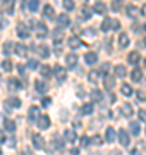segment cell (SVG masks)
<instances>
[{
  "instance_id": "6da1fadb",
  "label": "cell",
  "mask_w": 146,
  "mask_h": 155,
  "mask_svg": "<svg viewBox=\"0 0 146 155\" xmlns=\"http://www.w3.org/2000/svg\"><path fill=\"white\" fill-rule=\"evenodd\" d=\"M52 74H55V78H57V81H64L65 78H67V69L65 67H62V66H55L53 69H52Z\"/></svg>"
},
{
  "instance_id": "7a4b0ae2",
  "label": "cell",
  "mask_w": 146,
  "mask_h": 155,
  "mask_svg": "<svg viewBox=\"0 0 146 155\" xmlns=\"http://www.w3.org/2000/svg\"><path fill=\"white\" fill-rule=\"evenodd\" d=\"M14 5H16V0H4L2 2V11L5 12L7 16L14 14Z\"/></svg>"
},
{
  "instance_id": "3957f363",
  "label": "cell",
  "mask_w": 146,
  "mask_h": 155,
  "mask_svg": "<svg viewBox=\"0 0 146 155\" xmlns=\"http://www.w3.org/2000/svg\"><path fill=\"white\" fill-rule=\"evenodd\" d=\"M33 147L36 150H43L45 148V140H43V136L41 134H33Z\"/></svg>"
},
{
  "instance_id": "277c9868",
  "label": "cell",
  "mask_w": 146,
  "mask_h": 155,
  "mask_svg": "<svg viewBox=\"0 0 146 155\" xmlns=\"http://www.w3.org/2000/svg\"><path fill=\"white\" fill-rule=\"evenodd\" d=\"M65 64H67L65 69H76V66H78V55H76V54H67Z\"/></svg>"
},
{
  "instance_id": "5b68a950",
  "label": "cell",
  "mask_w": 146,
  "mask_h": 155,
  "mask_svg": "<svg viewBox=\"0 0 146 155\" xmlns=\"http://www.w3.org/2000/svg\"><path fill=\"white\" fill-rule=\"evenodd\" d=\"M17 36H19V38H29V29L26 28V24H24V22H19V24H17Z\"/></svg>"
},
{
  "instance_id": "8992f818",
  "label": "cell",
  "mask_w": 146,
  "mask_h": 155,
  "mask_svg": "<svg viewBox=\"0 0 146 155\" xmlns=\"http://www.w3.org/2000/svg\"><path fill=\"white\" fill-rule=\"evenodd\" d=\"M36 124H38L40 129H48L50 127V117L48 116H41L36 119Z\"/></svg>"
},
{
  "instance_id": "52a82bcc",
  "label": "cell",
  "mask_w": 146,
  "mask_h": 155,
  "mask_svg": "<svg viewBox=\"0 0 146 155\" xmlns=\"http://www.w3.org/2000/svg\"><path fill=\"white\" fill-rule=\"evenodd\" d=\"M120 114H122L124 117H131L134 114V109H132L131 104H122V105H120Z\"/></svg>"
},
{
  "instance_id": "ba28073f",
  "label": "cell",
  "mask_w": 146,
  "mask_h": 155,
  "mask_svg": "<svg viewBox=\"0 0 146 155\" xmlns=\"http://www.w3.org/2000/svg\"><path fill=\"white\" fill-rule=\"evenodd\" d=\"M34 28H36V35H38V38H46V36H48V29H46V26L43 24V22L36 24Z\"/></svg>"
},
{
  "instance_id": "9c48e42d",
  "label": "cell",
  "mask_w": 146,
  "mask_h": 155,
  "mask_svg": "<svg viewBox=\"0 0 146 155\" xmlns=\"http://www.w3.org/2000/svg\"><path fill=\"white\" fill-rule=\"evenodd\" d=\"M119 141H120V145L122 147H129V134H127V131H124V129H120L119 131Z\"/></svg>"
},
{
  "instance_id": "30bf717a",
  "label": "cell",
  "mask_w": 146,
  "mask_h": 155,
  "mask_svg": "<svg viewBox=\"0 0 146 155\" xmlns=\"http://www.w3.org/2000/svg\"><path fill=\"white\" fill-rule=\"evenodd\" d=\"M67 45H69V48H79V47H81V38H79V36H69V40H67Z\"/></svg>"
},
{
  "instance_id": "8fae6325",
  "label": "cell",
  "mask_w": 146,
  "mask_h": 155,
  "mask_svg": "<svg viewBox=\"0 0 146 155\" xmlns=\"http://www.w3.org/2000/svg\"><path fill=\"white\" fill-rule=\"evenodd\" d=\"M28 116H29V121H36L40 117V107L38 105H31L28 110Z\"/></svg>"
},
{
  "instance_id": "7c38bea8",
  "label": "cell",
  "mask_w": 146,
  "mask_h": 155,
  "mask_svg": "<svg viewBox=\"0 0 146 155\" xmlns=\"http://www.w3.org/2000/svg\"><path fill=\"white\" fill-rule=\"evenodd\" d=\"M52 147H55V150H59V152L64 150V141H62V138L59 134H53V138H52Z\"/></svg>"
},
{
  "instance_id": "4fadbf2b",
  "label": "cell",
  "mask_w": 146,
  "mask_h": 155,
  "mask_svg": "<svg viewBox=\"0 0 146 155\" xmlns=\"http://www.w3.org/2000/svg\"><path fill=\"white\" fill-rule=\"evenodd\" d=\"M64 140H65V141H69V143H74V141L78 140L76 131H74V129H65V131H64Z\"/></svg>"
},
{
  "instance_id": "5bb4252c",
  "label": "cell",
  "mask_w": 146,
  "mask_h": 155,
  "mask_svg": "<svg viewBox=\"0 0 146 155\" xmlns=\"http://www.w3.org/2000/svg\"><path fill=\"white\" fill-rule=\"evenodd\" d=\"M84 62L90 64V66H95L96 62H98V55H96L95 52H88V54L84 55Z\"/></svg>"
},
{
  "instance_id": "9a60e30c",
  "label": "cell",
  "mask_w": 146,
  "mask_h": 155,
  "mask_svg": "<svg viewBox=\"0 0 146 155\" xmlns=\"http://www.w3.org/2000/svg\"><path fill=\"white\" fill-rule=\"evenodd\" d=\"M57 21H59V26H60V28H67V26H71V19L67 17V14H60V16L57 17Z\"/></svg>"
},
{
  "instance_id": "2e32d148",
  "label": "cell",
  "mask_w": 146,
  "mask_h": 155,
  "mask_svg": "<svg viewBox=\"0 0 146 155\" xmlns=\"http://www.w3.org/2000/svg\"><path fill=\"white\" fill-rule=\"evenodd\" d=\"M129 43H131V40H129V36H127L125 33L119 35V47H120V48H127Z\"/></svg>"
},
{
  "instance_id": "e0dca14e",
  "label": "cell",
  "mask_w": 146,
  "mask_h": 155,
  "mask_svg": "<svg viewBox=\"0 0 146 155\" xmlns=\"http://www.w3.org/2000/svg\"><path fill=\"white\" fill-rule=\"evenodd\" d=\"M14 48H16V54L19 57H26V55H28V48H26V45L17 43V45H14Z\"/></svg>"
},
{
  "instance_id": "ac0fdd59",
  "label": "cell",
  "mask_w": 146,
  "mask_h": 155,
  "mask_svg": "<svg viewBox=\"0 0 146 155\" xmlns=\"http://www.w3.org/2000/svg\"><path fill=\"white\" fill-rule=\"evenodd\" d=\"M40 74H41V78H50L52 76V67L46 66V64L40 66Z\"/></svg>"
},
{
  "instance_id": "d6986e66",
  "label": "cell",
  "mask_w": 146,
  "mask_h": 155,
  "mask_svg": "<svg viewBox=\"0 0 146 155\" xmlns=\"http://www.w3.org/2000/svg\"><path fill=\"white\" fill-rule=\"evenodd\" d=\"M110 29H113V19L107 17L105 21L101 22V31H110Z\"/></svg>"
},
{
  "instance_id": "ffe728a7",
  "label": "cell",
  "mask_w": 146,
  "mask_h": 155,
  "mask_svg": "<svg viewBox=\"0 0 146 155\" xmlns=\"http://www.w3.org/2000/svg\"><path fill=\"white\" fill-rule=\"evenodd\" d=\"M93 110H95V105H93V104H86V105H83L81 107V114H83V116H90V114H93Z\"/></svg>"
},
{
  "instance_id": "44dd1931",
  "label": "cell",
  "mask_w": 146,
  "mask_h": 155,
  "mask_svg": "<svg viewBox=\"0 0 146 155\" xmlns=\"http://www.w3.org/2000/svg\"><path fill=\"white\" fill-rule=\"evenodd\" d=\"M36 52H38L43 59H48V57H50V50H48V47H46V45H40Z\"/></svg>"
},
{
  "instance_id": "7402d4cb",
  "label": "cell",
  "mask_w": 146,
  "mask_h": 155,
  "mask_svg": "<svg viewBox=\"0 0 146 155\" xmlns=\"http://www.w3.org/2000/svg\"><path fill=\"white\" fill-rule=\"evenodd\" d=\"M127 61H129V64H138V62L141 61V55H139V52H131L129 57H127Z\"/></svg>"
},
{
  "instance_id": "603a6c76",
  "label": "cell",
  "mask_w": 146,
  "mask_h": 155,
  "mask_svg": "<svg viewBox=\"0 0 146 155\" xmlns=\"http://www.w3.org/2000/svg\"><path fill=\"white\" fill-rule=\"evenodd\" d=\"M43 16L48 17V19H53V17H55V11H53V7H52V5H45V7H43Z\"/></svg>"
},
{
  "instance_id": "cb8c5ba5",
  "label": "cell",
  "mask_w": 146,
  "mask_h": 155,
  "mask_svg": "<svg viewBox=\"0 0 146 155\" xmlns=\"http://www.w3.org/2000/svg\"><path fill=\"white\" fill-rule=\"evenodd\" d=\"M4 126L9 133H14L16 131V122L12 121V119H4Z\"/></svg>"
},
{
  "instance_id": "d4e9b609",
  "label": "cell",
  "mask_w": 146,
  "mask_h": 155,
  "mask_svg": "<svg viewBox=\"0 0 146 155\" xmlns=\"http://www.w3.org/2000/svg\"><path fill=\"white\" fill-rule=\"evenodd\" d=\"M105 140H107L108 143H112L113 140H115V129H113V127H107V131H105Z\"/></svg>"
},
{
  "instance_id": "484cf974",
  "label": "cell",
  "mask_w": 146,
  "mask_h": 155,
  "mask_svg": "<svg viewBox=\"0 0 146 155\" xmlns=\"http://www.w3.org/2000/svg\"><path fill=\"white\" fill-rule=\"evenodd\" d=\"M131 79L136 81V83H139L141 79H143V72H141V69H134V71L131 72Z\"/></svg>"
},
{
  "instance_id": "4316f807",
  "label": "cell",
  "mask_w": 146,
  "mask_h": 155,
  "mask_svg": "<svg viewBox=\"0 0 146 155\" xmlns=\"http://www.w3.org/2000/svg\"><path fill=\"white\" fill-rule=\"evenodd\" d=\"M9 88H11V91H17V90L21 88V83L17 81L16 78H11L9 79Z\"/></svg>"
},
{
  "instance_id": "83f0119b",
  "label": "cell",
  "mask_w": 146,
  "mask_h": 155,
  "mask_svg": "<svg viewBox=\"0 0 146 155\" xmlns=\"http://www.w3.org/2000/svg\"><path fill=\"white\" fill-rule=\"evenodd\" d=\"M9 107H14V109H17V107H21V100L17 98V97H12V98H7L5 102Z\"/></svg>"
},
{
  "instance_id": "f1b7e54d",
  "label": "cell",
  "mask_w": 146,
  "mask_h": 155,
  "mask_svg": "<svg viewBox=\"0 0 146 155\" xmlns=\"http://www.w3.org/2000/svg\"><path fill=\"white\" fill-rule=\"evenodd\" d=\"M12 50H14V43H12V41H5L4 47H2V52H4L5 55H11Z\"/></svg>"
},
{
  "instance_id": "f546056e",
  "label": "cell",
  "mask_w": 146,
  "mask_h": 155,
  "mask_svg": "<svg viewBox=\"0 0 146 155\" xmlns=\"http://www.w3.org/2000/svg\"><path fill=\"white\" fill-rule=\"evenodd\" d=\"M129 129H131V134H134V136H138V134L141 133V126L138 124V122H134V121L129 124Z\"/></svg>"
},
{
  "instance_id": "4dcf8cb0",
  "label": "cell",
  "mask_w": 146,
  "mask_h": 155,
  "mask_svg": "<svg viewBox=\"0 0 146 155\" xmlns=\"http://www.w3.org/2000/svg\"><path fill=\"white\" fill-rule=\"evenodd\" d=\"M52 38H53V41H55V43H60L62 40H64V33H62V29H55Z\"/></svg>"
},
{
  "instance_id": "1f68e13d",
  "label": "cell",
  "mask_w": 146,
  "mask_h": 155,
  "mask_svg": "<svg viewBox=\"0 0 146 155\" xmlns=\"http://www.w3.org/2000/svg\"><path fill=\"white\" fill-rule=\"evenodd\" d=\"M93 11H95L96 14H103V12L107 11V5H105V4H101V2H98V4H95Z\"/></svg>"
},
{
  "instance_id": "d6a6232c",
  "label": "cell",
  "mask_w": 146,
  "mask_h": 155,
  "mask_svg": "<svg viewBox=\"0 0 146 155\" xmlns=\"http://www.w3.org/2000/svg\"><path fill=\"white\" fill-rule=\"evenodd\" d=\"M36 90H38L40 93H45L46 90H48V84H46L45 81H40L38 79V81H36Z\"/></svg>"
},
{
  "instance_id": "836d02e7",
  "label": "cell",
  "mask_w": 146,
  "mask_h": 155,
  "mask_svg": "<svg viewBox=\"0 0 146 155\" xmlns=\"http://www.w3.org/2000/svg\"><path fill=\"white\" fill-rule=\"evenodd\" d=\"M113 84H115V79H113L112 76H108V74H107V76H105V88H107V90H112Z\"/></svg>"
},
{
  "instance_id": "e575fe53",
  "label": "cell",
  "mask_w": 146,
  "mask_h": 155,
  "mask_svg": "<svg viewBox=\"0 0 146 155\" xmlns=\"http://www.w3.org/2000/svg\"><path fill=\"white\" fill-rule=\"evenodd\" d=\"M38 7H40V0H29V4H28V7H26V9L36 12V11H38Z\"/></svg>"
},
{
  "instance_id": "d590c367",
  "label": "cell",
  "mask_w": 146,
  "mask_h": 155,
  "mask_svg": "<svg viewBox=\"0 0 146 155\" xmlns=\"http://www.w3.org/2000/svg\"><path fill=\"white\" fill-rule=\"evenodd\" d=\"M125 67L124 66H115V78H124L125 76Z\"/></svg>"
},
{
  "instance_id": "8d00e7d4",
  "label": "cell",
  "mask_w": 146,
  "mask_h": 155,
  "mask_svg": "<svg viewBox=\"0 0 146 155\" xmlns=\"http://www.w3.org/2000/svg\"><path fill=\"white\" fill-rule=\"evenodd\" d=\"M83 35H84V36H88V38H95V36H96V29L95 28H88V29H84V31H83Z\"/></svg>"
},
{
  "instance_id": "74e56055",
  "label": "cell",
  "mask_w": 146,
  "mask_h": 155,
  "mask_svg": "<svg viewBox=\"0 0 146 155\" xmlns=\"http://www.w3.org/2000/svg\"><path fill=\"white\" fill-rule=\"evenodd\" d=\"M91 98L96 100V102H100V100L103 98V95H101L100 90H93V91H91Z\"/></svg>"
},
{
  "instance_id": "f35d334b",
  "label": "cell",
  "mask_w": 146,
  "mask_h": 155,
  "mask_svg": "<svg viewBox=\"0 0 146 155\" xmlns=\"http://www.w3.org/2000/svg\"><path fill=\"white\" fill-rule=\"evenodd\" d=\"M122 95H125V97H131L132 95V88H131L129 84H122Z\"/></svg>"
},
{
  "instance_id": "ab89813d",
  "label": "cell",
  "mask_w": 146,
  "mask_h": 155,
  "mask_svg": "<svg viewBox=\"0 0 146 155\" xmlns=\"http://www.w3.org/2000/svg\"><path fill=\"white\" fill-rule=\"evenodd\" d=\"M127 14H129L131 17H136L139 12H138V9H136L134 5H129V7H127Z\"/></svg>"
},
{
  "instance_id": "60d3db41",
  "label": "cell",
  "mask_w": 146,
  "mask_h": 155,
  "mask_svg": "<svg viewBox=\"0 0 146 155\" xmlns=\"http://www.w3.org/2000/svg\"><path fill=\"white\" fill-rule=\"evenodd\" d=\"M90 16H91V9L90 7H83V14H81V17H83V19H88Z\"/></svg>"
},
{
  "instance_id": "b9f144b4",
  "label": "cell",
  "mask_w": 146,
  "mask_h": 155,
  "mask_svg": "<svg viewBox=\"0 0 146 155\" xmlns=\"http://www.w3.org/2000/svg\"><path fill=\"white\" fill-rule=\"evenodd\" d=\"M2 69H4V71H12V62L11 61H4L2 62Z\"/></svg>"
},
{
  "instance_id": "7bdbcfd3",
  "label": "cell",
  "mask_w": 146,
  "mask_h": 155,
  "mask_svg": "<svg viewBox=\"0 0 146 155\" xmlns=\"http://www.w3.org/2000/svg\"><path fill=\"white\" fill-rule=\"evenodd\" d=\"M64 7H65L67 11H74V2L72 0H64Z\"/></svg>"
},
{
  "instance_id": "ee69618b",
  "label": "cell",
  "mask_w": 146,
  "mask_h": 155,
  "mask_svg": "<svg viewBox=\"0 0 146 155\" xmlns=\"http://www.w3.org/2000/svg\"><path fill=\"white\" fill-rule=\"evenodd\" d=\"M90 143L96 145V147H100V145H101V138H100V136H93V138L90 140Z\"/></svg>"
},
{
  "instance_id": "f6af8a7d",
  "label": "cell",
  "mask_w": 146,
  "mask_h": 155,
  "mask_svg": "<svg viewBox=\"0 0 146 155\" xmlns=\"http://www.w3.org/2000/svg\"><path fill=\"white\" fill-rule=\"evenodd\" d=\"M79 143H81V147H88L90 145V138L88 136H83V138L79 140Z\"/></svg>"
},
{
  "instance_id": "bcb514c9",
  "label": "cell",
  "mask_w": 146,
  "mask_h": 155,
  "mask_svg": "<svg viewBox=\"0 0 146 155\" xmlns=\"http://www.w3.org/2000/svg\"><path fill=\"white\" fill-rule=\"evenodd\" d=\"M96 79H98V72H96V71H91V72H90V81H91V83H95Z\"/></svg>"
},
{
  "instance_id": "7dc6e473",
  "label": "cell",
  "mask_w": 146,
  "mask_h": 155,
  "mask_svg": "<svg viewBox=\"0 0 146 155\" xmlns=\"http://www.w3.org/2000/svg\"><path fill=\"white\" fill-rule=\"evenodd\" d=\"M28 67L29 69H36L38 67V62L34 61V59H31V61H28Z\"/></svg>"
},
{
  "instance_id": "c3c4849f",
  "label": "cell",
  "mask_w": 146,
  "mask_h": 155,
  "mask_svg": "<svg viewBox=\"0 0 146 155\" xmlns=\"http://www.w3.org/2000/svg\"><path fill=\"white\" fill-rule=\"evenodd\" d=\"M112 11H120V0H113V4H112Z\"/></svg>"
},
{
  "instance_id": "681fc988",
  "label": "cell",
  "mask_w": 146,
  "mask_h": 155,
  "mask_svg": "<svg viewBox=\"0 0 146 155\" xmlns=\"http://www.w3.org/2000/svg\"><path fill=\"white\" fill-rule=\"evenodd\" d=\"M136 97H138V100H141V102H144V100H146V93H144V91H138Z\"/></svg>"
},
{
  "instance_id": "f907efd6",
  "label": "cell",
  "mask_w": 146,
  "mask_h": 155,
  "mask_svg": "<svg viewBox=\"0 0 146 155\" xmlns=\"http://www.w3.org/2000/svg\"><path fill=\"white\" fill-rule=\"evenodd\" d=\"M108 69H110V66H108V64H103V66H101V69H100V72H101V74H105V76H107Z\"/></svg>"
},
{
  "instance_id": "816d5d0a",
  "label": "cell",
  "mask_w": 146,
  "mask_h": 155,
  "mask_svg": "<svg viewBox=\"0 0 146 155\" xmlns=\"http://www.w3.org/2000/svg\"><path fill=\"white\" fill-rule=\"evenodd\" d=\"M41 104H43V107H48L52 104V98H48V97H45V98H43V102H41Z\"/></svg>"
},
{
  "instance_id": "f5cc1de1",
  "label": "cell",
  "mask_w": 146,
  "mask_h": 155,
  "mask_svg": "<svg viewBox=\"0 0 146 155\" xmlns=\"http://www.w3.org/2000/svg\"><path fill=\"white\" fill-rule=\"evenodd\" d=\"M17 69H19V72H21V76L24 78V74H26V69H24L23 64H19V66H17Z\"/></svg>"
},
{
  "instance_id": "db71d44e",
  "label": "cell",
  "mask_w": 146,
  "mask_h": 155,
  "mask_svg": "<svg viewBox=\"0 0 146 155\" xmlns=\"http://www.w3.org/2000/svg\"><path fill=\"white\" fill-rule=\"evenodd\" d=\"M119 28H120V22L117 19H113V29H119Z\"/></svg>"
},
{
  "instance_id": "11a10c76",
  "label": "cell",
  "mask_w": 146,
  "mask_h": 155,
  "mask_svg": "<svg viewBox=\"0 0 146 155\" xmlns=\"http://www.w3.org/2000/svg\"><path fill=\"white\" fill-rule=\"evenodd\" d=\"M2 141H5V134H4V131H0V143Z\"/></svg>"
},
{
  "instance_id": "9f6ffc18",
  "label": "cell",
  "mask_w": 146,
  "mask_h": 155,
  "mask_svg": "<svg viewBox=\"0 0 146 155\" xmlns=\"http://www.w3.org/2000/svg\"><path fill=\"white\" fill-rule=\"evenodd\" d=\"M139 117H141V121H144V119H146V112L141 110V112H139Z\"/></svg>"
},
{
  "instance_id": "6f0895ef",
  "label": "cell",
  "mask_w": 146,
  "mask_h": 155,
  "mask_svg": "<svg viewBox=\"0 0 146 155\" xmlns=\"http://www.w3.org/2000/svg\"><path fill=\"white\" fill-rule=\"evenodd\" d=\"M74 127H81V122H79V121H74Z\"/></svg>"
},
{
  "instance_id": "680465c9",
  "label": "cell",
  "mask_w": 146,
  "mask_h": 155,
  "mask_svg": "<svg viewBox=\"0 0 146 155\" xmlns=\"http://www.w3.org/2000/svg\"><path fill=\"white\" fill-rule=\"evenodd\" d=\"M26 2H29V0H23V5H24V9H26Z\"/></svg>"
},
{
  "instance_id": "91938a15",
  "label": "cell",
  "mask_w": 146,
  "mask_h": 155,
  "mask_svg": "<svg viewBox=\"0 0 146 155\" xmlns=\"http://www.w3.org/2000/svg\"><path fill=\"white\" fill-rule=\"evenodd\" d=\"M115 155H122V153H120V152H115Z\"/></svg>"
},
{
  "instance_id": "94428289",
  "label": "cell",
  "mask_w": 146,
  "mask_h": 155,
  "mask_svg": "<svg viewBox=\"0 0 146 155\" xmlns=\"http://www.w3.org/2000/svg\"><path fill=\"white\" fill-rule=\"evenodd\" d=\"M0 155H2V148H0Z\"/></svg>"
},
{
  "instance_id": "6125c7cd",
  "label": "cell",
  "mask_w": 146,
  "mask_h": 155,
  "mask_svg": "<svg viewBox=\"0 0 146 155\" xmlns=\"http://www.w3.org/2000/svg\"><path fill=\"white\" fill-rule=\"evenodd\" d=\"M0 81H2V76H0Z\"/></svg>"
},
{
  "instance_id": "be15d7a7",
  "label": "cell",
  "mask_w": 146,
  "mask_h": 155,
  "mask_svg": "<svg viewBox=\"0 0 146 155\" xmlns=\"http://www.w3.org/2000/svg\"><path fill=\"white\" fill-rule=\"evenodd\" d=\"M144 28H146V22H144Z\"/></svg>"
},
{
  "instance_id": "e7e4bbea",
  "label": "cell",
  "mask_w": 146,
  "mask_h": 155,
  "mask_svg": "<svg viewBox=\"0 0 146 155\" xmlns=\"http://www.w3.org/2000/svg\"><path fill=\"white\" fill-rule=\"evenodd\" d=\"M144 43H146V40H144Z\"/></svg>"
}]
</instances>
